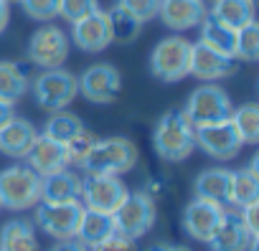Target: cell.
Returning a JSON list of instances; mask_svg holds the SVG:
<instances>
[{"label":"cell","instance_id":"cb8c5ba5","mask_svg":"<svg viewBox=\"0 0 259 251\" xmlns=\"http://www.w3.org/2000/svg\"><path fill=\"white\" fill-rule=\"evenodd\" d=\"M31 89L28 69L18 61H0V102L16 104Z\"/></svg>","mask_w":259,"mask_h":251},{"label":"cell","instance_id":"4fadbf2b","mask_svg":"<svg viewBox=\"0 0 259 251\" xmlns=\"http://www.w3.org/2000/svg\"><path fill=\"white\" fill-rule=\"evenodd\" d=\"M236 59L234 56H226V54H219L213 48H208L206 43L196 41L191 43V69H188V76H196L206 84H216L226 76H231L236 71Z\"/></svg>","mask_w":259,"mask_h":251},{"label":"cell","instance_id":"74e56055","mask_svg":"<svg viewBox=\"0 0 259 251\" xmlns=\"http://www.w3.org/2000/svg\"><path fill=\"white\" fill-rule=\"evenodd\" d=\"M49 251H89V248L76 238H64V241H56Z\"/></svg>","mask_w":259,"mask_h":251},{"label":"cell","instance_id":"ac0fdd59","mask_svg":"<svg viewBox=\"0 0 259 251\" xmlns=\"http://www.w3.org/2000/svg\"><path fill=\"white\" fill-rule=\"evenodd\" d=\"M38 137L36 124L26 117H13L0 127V153L13 158V160H23L33 145V140Z\"/></svg>","mask_w":259,"mask_h":251},{"label":"cell","instance_id":"2e32d148","mask_svg":"<svg viewBox=\"0 0 259 251\" xmlns=\"http://www.w3.org/2000/svg\"><path fill=\"white\" fill-rule=\"evenodd\" d=\"M23 160H26V165H28L31 170H36L41 178L71 168V165H69L66 147H64L61 142H56V140L44 137L41 132H38V137L33 140V145H31V150H28V155H26Z\"/></svg>","mask_w":259,"mask_h":251},{"label":"cell","instance_id":"484cf974","mask_svg":"<svg viewBox=\"0 0 259 251\" xmlns=\"http://www.w3.org/2000/svg\"><path fill=\"white\" fill-rule=\"evenodd\" d=\"M114 233V218L112 213H102V211H89L84 208V216L79 221V231H76V241H81L87 248L104 241L107 236Z\"/></svg>","mask_w":259,"mask_h":251},{"label":"cell","instance_id":"7a4b0ae2","mask_svg":"<svg viewBox=\"0 0 259 251\" xmlns=\"http://www.w3.org/2000/svg\"><path fill=\"white\" fill-rule=\"evenodd\" d=\"M140 160L138 145L127 137H107L97 140L87 160L81 163V173H94V175H124L130 173Z\"/></svg>","mask_w":259,"mask_h":251},{"label":"cell","instance_id":"f35d334b","mask_svg":"<svg viewBox=\"0 0 259 251\" xmlns=\"http://www.w3.org/2000/svg\"><path fill=\"white\" fill-rule=\"evenodd\" d=\"M11 23V3L8 0H0V33H3Z\"/></svg>","mask_w":259,"mask_h":251},{"label":"cell","instance_id":"d590c367","mask_svg":"<svg viewBox=\"0 0 259 251\" xmlns=\"http://www.w3.org/2000/svg\"><path fill=\"white\" fill-rule=\"evenodd\" d=\"M89 251H138V241L130 238V236H124V233H117V231H114V233L107 236L104 241L89 246Z\"/></svg>","mask_w":259,"mask_h":251},{"label":"cell","instance_id":"ffe728a7","mask_svg":"<svg viewBox=\"0 0 259 251\" xmlns=\"http://www.w3.org/2000/svg\"><path fill=\"white\" fill-rule=\"evenodd\" d=\"M193 190L198 198L213 200L224 208L231 206V170L226 168H208L203 173H198Z\"/></svg>","mask_w":259,"mask_h":251},{"label":"cell","instance_id":"30bf717a","mask_svg":"<svg viewBox=\"0 0 259 251\" xmlns=\"http://www.w3.org/2000/svg\"><path fill=\"white\" fill-rule=\"evenodd\" d=\"M69 48H71V41L69 36L59 28V26H51L46 23L44 28H38L31 41H28V61L38 69H59L64 66V61L69 59Z\"/></svg>","mask_w":259,"mask_h":251},{"label":"cell","instance_id":"52a82bcc","mask_svg":"<svg viewBox=\"0 0 259 251\" xmlns=\"http://www.w3.org/2000/svg\"><path fill=\"white\" fill-rule=\"evenodd\" d=\"M231 109H234V102H231V96L224 86L203 84V86L191 91V96L183 107V114L188 117V122L193 124V127H203V124L229 119Z\"/></svg>","mask_w":259,"mask_h":251},{"label":"cell","instance_id":"277c9868","mask_svg":"<svg viewBox=\"0 0 259 251\" xmlns=\"http://www.w3.org/2000/svg\"><path fill=\"white\" fill-rule=\"evenodd\" d=\"M31 91L36 104L44 112H64L71 107V102L79 96L76 76L66 69H46L31 81Z\"/></svg>","mask_w":259,"mask_h":251},{"label":"cell","instance_id":"836d02e7","mask_svg":"<svg viewBox=\"0 0 259 251\" xmlns=\"http://www.w3.org/2000/svg\"><path fill=\"white\" fill-rule=\"evenodd\" d=\"M97 11H99V0H61L59 3V16L69 23H76Z\"/></svg>","mask_w":259,"mask_h":251},{"label":"cell","instance_id":"60d3db41","mask_svg":"<svg viewBox=\"0 0 259 251\" xmlns=\"http://www.w3.org/2000/svg\"><path fill=\"white\" fill-rule=\"evenodd\" d=\"M148 251H191V248L181 246V243H153Z\"/></svg>","mask_w":259,"mask_h":251},{"label":"cell","instance_id":"e0dca14e","mask_svg":"<svg viewBox=\"0 0 259 251\" xmlns=\"http://www.w3.org/2000/svg\"><path fill=\"white\" fill-rule=\"evenodd\" d=\"M251 238L254 236L246 231L239 211H229L226 208L221 223L216 226V231L211 233V238L206 241V246L211 251H249Z\"/></svg>","mask_w":259,"mask_h":251},{"label":"cell","instance_id":"83f0119b","mask_svg":"<svg viewBox=\"0 0 259 251\" xmlns=\"http://www.w3.org/2000/svg\"><path fill=\"white\" fill-rule=\"evenodd\" d=\"M229 119H231L234 130L239 132L244 145H256L259 142V104H254V102L239 104V107L231 109Z\"/></svg>","mask_w":259,"mask_h":251},{"label":"cell","instance_id":"9a60e30c","mask_svg":"<svg viewBox=\"0 0 259 251\" xmlns=\"http://www.w3.org/2000/svg\"><path fill=\"white\" fill-rule=\"evenodd\" d=\"M69 41L84 54H99L107 46H112V31H109L107 11H97V13L71 23V38Z\"/></svg>","mask_w":259,"mask_h":251},{"label":"cell","instance_id":"4dcf8cb0","mask_svg":"<svg viewBox=\"0 0 259 251\" xmlns=\"http://www.w3.org/2000/svg\"><path fill=\"white\" fill-rule=\"evenodd\" d=\"M234 59L244 61V64H254L259 59V26H256V21H251L236 31Z\"/></svg>","mask_w":259,"mask_h":251},{"label":"cell","instance_id":"7402d4cb","mask_svg":"<svg viewBox=\"0 0 259 251\" xmlns=\"http://www.w3.org/2000/svg\"><path fill=\"white\" fill-rule=\"evenodd\" d=\"M0 251H41L33 221L11 218L0 228Z\"/></svg>","mask_w":259,"mask_h":251},{"label":"cell","instance_id":"5b68a950","mask_svg":"<svg viewBox=\"0 0 259 251\" xmlns=\"http://www.w3.org/2000/svg\"><path fill=\"white\" fill-rule=\"evenodd\" d=\"M191 69V41L183 36H168L155 43L150 54V74L163 84H178Z\"/></svg>","mask_w":259,"mask_h":251},{"label":"cell","instance_id":"f1b7e54d","mask_svg":"<svg viewBox=\"0 0 259 251\" xmlns=\"http://www.w3.org/2000/svg\"><path fill=\"white\" fill-rule=\"evenodd\" d=\"M109 18V31H112V43H135L138 36L143 33V23L138 18H133L127 11H122L119 6H114L112 11H107Z\"/></svg>","mask_w":259,"mask_h":251},{"label":"cell","instance_id":"603a6c76","mask_svg":"<svg viewBox=\"0 0 259 251\" xmlns=\"http://www.w3.org/2000/svg\"><path fill=\"white\" fill-rule=\"evenodd\" d=\"M259 200V158L249 163V168L231 170V206L244 208Z\"/></svg>","mask_w":259,"mask_h":251},{"label":"cell","instance_id":"1f68e13d","mask_svg":"<svg viewBox=\"0 0 259 251\" xmlns=\"http://www.w3.org/2000/svg\"><path fill=\"white\" fill-rule=\"evenodd\" d=\"M97 145V135L87 127H81L64 147H66V155H69V165H74L76 170L81 168V163L87 160V155L92 153V147Z\"/></svg>","mask_w":259,"mask_h":251},{"label":"cell","instance_id":"e575fe53","mask_svg":"<svg viewBox=\"0 0 259 251\" xmlns=\"http://www.w3.org/2000/svg\"><path fill=\"white\" fill-rule=\"evenodd\" d=\"M117 6L122 11H127L133 18H138L143 26L153 18H158V8H160V0H117Z\"/></svg>","mask_w":259,"mask_h":251},{"label":"cell","instance_id":"ab89813d","mask_svg":"<svg viewBox=\"0 0 259 251\" xmlns=\"http://www.w3.org/2000/svg\"><path fill=\"white\" fill-rule=\"evenodd\" d=\"M16 117V104H8V102H0V127Z\"/></svg>","mask_w":259,"mask_h":251},{"label":"cell","instance_id":"d6a6232c","mask_svg":"<svg viewBox=\"0 0 259 251\" xmlns=\"http://www.w3.org/2000/svg\"><path fill=\"white\" fill-rule=\"evenodd\" d=\"M59 3L61 0H18L26 16L41 23H51L54 18H59Z\"/></svg>","mask_w":259,"mask_h":251},{"label":"cell","instance_id":"6da1fadb","mask_svg":"<svg viewBox=\"0 0 259 251\" xmlns=\"http://www.w3.org/2000/svg\"><path fill=\"white\" fill-rule=\"evenodd\" d=\"M153 147L165 163H181L196 150V127L183 109H168L153 130Z\"/></svg>","mask_w":259,"mask_h":251},{"label":"cell","instance_id":"d4e9b609","mask_svg":"<svg viewBox=\"0 0 259 251\" xmlns=\"http://www.w3.org/2000/svg\"><path fill=\"white\" fill-rule=\"evenodd\" d=\"M198 31H201V43H206L208 48L219 51V54H226V56H234V46H236V31L229 28L226 23H221L219 18H213L208 11L203 16V21L198 23Z\"/></svg>","mask_w":259,"mask_h":251},{"label":"cell","instance_id":"b9f144b4","mask_svg":"<svg viewBox=\"0 0 259 251\" xmlns=\"http://www.w3.org/2000/svg\"><path fill=\"white\" fill-rule=\"evenodd\" d=\"M8 3H18V0H8Z\"/></svg>","mask_w":259,"mask_h":251},{"label":"cell","instance_id":"ba28073f","mask_svg":"<svg viewBox=\"0 0 259 251\" xmlns=\"http://www.w3.org/2000/svg\"><path fill=\"white\" fill-rule=\"evenodd\" d=\"M36 211V223L46 236H51L54 241H64V238H76L79 231V221L84 216V206L81 200H69V203H49V200H38L33 206Z\"/></svg>","mask_w":259,"mask_h":251},{"label":"cell","instance_id":"3957f363","mask_svg":"<svg viewBox=\"0 0 259 251\" xmlns=\"http://www.w3.org/2000/svg\"><path fill=\"white\" fill-rule=\"evenodd\" d=\"M41 183L44 178L23 163L0 170V208L13 213L31 211L41 200Z\"/></svg>","mask_w":259,"mask_h":251},{"label":"cell","instance_id":"8d00e7d4","mask_svg":"<svg viewBox=\"0 0 259 251\" xmlns=\"http://www.w3.org/2000/svg\"><path fill=\"white\" fill-rule=\"evenodd\" d=\"M236 211H239V216H241L246 231H249L251 236H259V200H256V203H249V206H244V208H236Z\"/></svg>","mask_w":259,"mask_h":251},{"label":"cell","instance_id":"4316f807","mask_svg":"<svg viewBox=\"0 0 259 251\" xmlns=\"http://www.w3.org/2000/svg\"><path fill=\"white\" fill-rule=\"evenodd\" d=\"M208 13L229 28L239 31L241 26L254 21V0H213Z\"/></svg>","mask_w":259,"mask_h":251},{"label":"cell","instance_id":"8992f818","mask_svg":"<svg viewBox=\"0 0 259 251\" xmlns=\"http://www.w3.org/2000/svg\"><path fill=\"white\" fill-rule=\"evenodd\" d=\"M112 218H114L117 233H124V236L138 241L145 233H150V228L155 226V218H158L155 198L148 190L127 193V198L119 203V208L112 213Z\"/></svg>","mask_w":259,"mask_h":251},{"label":"cell","instance_id":"44dd1931","mask_svg":"<svg viewBox=\"0 0 259 251\" xmlns=\"http://www.w3.org/2000/svg\"><path fill=\"white\" fill-rule=\"evenodd\" d=\"M79 195H81V175L69 168L54 175H46L41 183V200L69 203V200H79Z\"/></svg>","mask_w":259,"mask_h":251},{"label":"cell","instance_id":"7c38bea8","mask_svg":"<svg viewBox=\"0 0 259 251\" xmlns=\"http://www.w3.org/2000/svg\"><path fill=\"white\" fill-rule=\"evenodd\" d=\"M79 94L92 104H112L122 91V74L112 64H94L79 79Z\"/></svg>","mask_w":259,"mask_h":251},{"label":"cell","instance_id":"f546056e","mask_svg":"<svg viewBox=\"0 0 259 251\" xmlns=\"http://www.w3.org/2000/svg\"><path fill=\"white\" fill-rule=\"evenodd\" d=\"M81 127H84V122H81L76 114H71V112L64 109V112H54V114L46 119L41 135L49 137V140H56V142L66 145V142H69Z\"/></svg>","mask_w":259,"mask_h":251},{"label":"cell","instance_id":"8fae6325","mask_svg":"<svg viewBox=\"0 0 259 251\" xmlns=\"http://www.w3.org/2000/svg\"><path fill=\"white\" fill-rule=\"evenodd\" d=\"M196 147H201L208 158L226 163V160H234L241 153L244 142H241L239 132L234 130L231 119H224V122L196 127Z\"/></svg>","mask_w":259,"mask_h":251},{"label":"cell","instance_id":"5bb4252c","mask_svg":"<svg viewBox=\"0 0 259 251\" xmlns=\"http://www.w3.org/2000/svg\"><path fill=\"white\" fill-rule=\"evenodd\" d=\"M226 208L213 203V200H206V198H193L186 208H183V231L193 238V241H201L206 243L211 238V233L216 231V226L221 223Z\"/></svg>","mask_w":259,"mask_h":251},{"label":"cell","instance_id":"9c48e42d","mask_svg":"<svg viewBox=\"0 0 259 251\" xmlns=\"http://www.w3.org/2000/svg\"><path fill=\"white\" fill-rule=\"evenodd\" d=\"M127 185L119 180V175H94L84 173L81 175V206L89 211H102V213H114L119 203L127 198Z\"/></svg>","mask_w":259,"mask_h":251},{"label":"cell","instance_id":"d6986e66","mask_svg":"<svg viewBox=\"0 0 259 251\" xmlns=\"http://www.w3.org/2000/svg\"><path fill=\"white\" fill-rule=\"evenodd\" d=\"M206 11L208 8L203 6V0H160L158 18L170 31H191L198 28Z\"/></svg>","mask_w":259,"mask_h":251}]
</instances>
